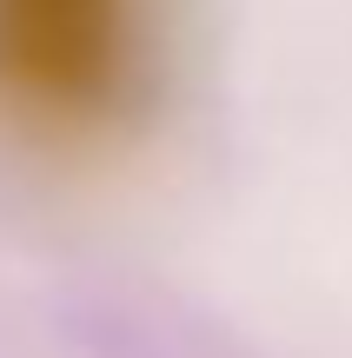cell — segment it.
I'll return each instance as SVG.
<instances>
[{
	"label": "cell",
	"mask_w": 352,
	"mask_h": 358,
	"mask_svg": "<svg viewBox=\"0 0 352 358\" xmlns=\"http://www.w3.org/2000/svg\"><path fill=\"white\" fill-rule=\"evenodd\" d=\"M140 0H0V100L47 127H106L140 100Z\"/></svg>",
	"instance_id": "obj_1"
}]
</instances>
